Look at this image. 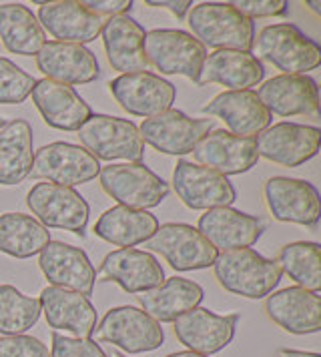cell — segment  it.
<instances>
[{"label":"cell","instance_id":"cell-40","mask_svg":"<svg viewBox=\"0 0 321 357\" xmlns=\"http://www.w3.org/2000/svg\"><path fill=\"white\" fill-rule=\"evenodd\" d=\"M241 15L247 18H269L288 15L289 4L285 0H237L231 2Z\"/></svg>","mask_w":321,"mask_h":357},{"label":"cell","instance_id":"cell-42","mask_svg":"<svg viewBox=\"0 0 321 357\" xmlns=\"http://www.w3.org/2000/svg\"><path fill=\"white\" fill-rule=\"evenodd\" d=\"M144 4L151 8H165L177 18H185V15H189L193 6L191 0H147Z\"/></svg>","mask_w":321,"mask_h":357},{"label":"cell","instance_id":"cell-14","mask_svg":"<svg viewBox=\"0 0 321 357\" xmlns=\"http://www.w3.org/2000/svg\"><path fill=\"white\" fill-rule=\"evenodd\" d=\"M321 145V130L299 123L269 125L257 135V155L279 167H299L311 161Z\"/></svg>","mask_w":321,"mask_h":357},{"label":"cell","instance_id":"cell-8","mask_svg":"<svg viewBox=\"0 0 321 357\" xmlns=\"http://www.w3.org/2000/svg\"><path fill=\"white\" fill-rule=\"evenodd\" d=\"M149 253H159L175 271H195L213 267L219 251L187 223H165L144 241Z\"/></svg>","mask_w":321,"mask_h":357},{"label":"cell","instance_id":"cell-46","mask_svg":"<svg viewBox=\"0 0 321 357\" xmlns=\"http://www.w3.org/2000/svg\"><path fill=\"white\" fill-rule=\"evenodd\" d=\"M107 354V357H127V356H123L121 351H117V349H111V351H105Z\"/></svg>","mask_w":321,"mask_h":357},{"label":"cell","instance_id":"cell-20","mask_svg":"<svg viewBox=\"0 0 321 357\" xmlns=\"http://www.w3.org/2000/svg\"><path fill=\"white\" fill-rule=\"evenodd\" d=\"M96 281L117 283L127 293H143L165 281V271L153 253L141 249L111 251L96 273Z\"/></svg>","mask_w":321,"mask_h":357},{"label":"cell","instance_id":"cell-29","mask_svg":"<svg viewBox=\"0 0 321 357\" xmlns=\"http://www.w3.org/2000/svg\"><path fill=\"white\" fill-rule=\"evenodd\" d=\"M265 77V66L253 52L215 50L205 56L197 86L211 82L223 84L227 91H251Z\"/></svg>","mask_w":321,"mask_h":357},{"label":"cell","instance_id":"cell-41","mask_svg":"<svg viewBox=\"0 0 321 357\" xmlns=\"http://www.w3.org/2000/svg\"><path fill=\"white\" fill-rule=\"evenodd\" d=\"M82 4L98 18H111L119 17V15H127L133 6V0H84Z\"/></svg>","mask_w":321,"mask_h":357},{"label":"cell","instance_id":"cell-33","mask_svg":"<svg viewBox=\"0 0 321 357\" xmlns=\"http://www.w3.org/2000/svg\"><path fill=\"white\" fill-rule=\"evenodd\" d=\"M0 40L13 54L36 56L47 45V34L29 6L8 2L0 4Z\"/></svg>","mask_w":321,"mask_h":357},{"label":"cell","instance_id":"cell-4","mask_svg":"<svg viewBox=\"0 0 321 357\" xmlns=\"http://www.w3.org/2000/svg\"><path fill=\"white\" fill-rule=\"evenodd\" d=\"M98 183L121 207L139 211L159 207L169 195V183L143 162H111L100 167Z\"/></svg>","mask_w":321,"mask_h":357},{"label":"cell","instance_id":"cell-6","mask_svg":"<svg viewBox=\"0 0 321 357\" xmlns=\"http://www.w3.org/2000/svg\"><path fill=\"white\" fill-rule=\"evenodd\" d=\"M207 49L191 33L155 29L144 34V59L160 75H181L197 84Z\"/></svg>","mask_w":321,"mask_h":357},{"label":"cell","instance_id":"cell-35","mask_svg":"<svg viewBox=\"0 0 321 357\" xmlns=\"http://www.w3.org/2000/svg\"><path fill=\"white\" fill-rule=\"evenodd\" d=\"M277 265L281 273L289 275L309 291L321 289V247L315 241H295L283 245L277 253Z\"/></svg>","mask_w":321,"mask_h":357},{"label":"cell","instance_id":"cell-38","mask_svg":"<svg viewBox=\"0 0 321 357\" xmlns=\"http://www.w3.org/2000/svg\"><path fill=\"white\" fill-rule=\"evenodd\" d=\"M50 357H107L105 349L91 337H70L52 331Z\"/></svg>","mask_w":321,"mask_h":357},{"label":"cell","instance_id":"cell-45","mask_svg":"<svg viewBox=\"0 0 321 357\" xmlns=\"http://www.w3.org/2000/svg\"><path fill=\"white\" fill-rule=\"evenodd\" d=\"M307 6L315 13V15H321V10H320V2H307Z\"/></svg>","mask_w":321,"mask_h":357},{"label":"cell","instance_id":"cell-2","mask_svg":"<svg viewBox=\"0 0 321 357\" xmlns=\"http://www.w3.org/2000/svg\"><path fill=\"white\" fill-rule=\"evenodd\" d=\"M187 22L193 36L205 47L215 50H253L255 22L231 2H201L191 6Z\"/></svg>","mask_w":321,"mask_h":357},{"label":"cell","instance_id":"cell-27","mask_svg":"<svg viewBox=\"0 0 321 357\" xmlns=\"http://www.w3.org/2000/svg\"><path fill=\"white\" fill-rule=\"evenodd\" d=\"M40 311L48 327L63 329L75 337H91L96 327V309L89 297L48 285L40 291Z\"/></svg>","mask_w":321,"mask_h":357},{"label":"cell","instance_id":"cell-3","mask_svg":"<svg viewBox=\"0 0 321 357\" xmlns=\"http://www.w3.org/2000/svg\"><path fill=\"white\" fill-rule=\"evenodd\" d=\"M255 56L283 75H307L321 65L320 45L291 22L263 26L253 40Z\"/></svg>","mask_w":321,"mask_h":357},{"label":"cell","instance_id":"cell-37","mask_svg":"<svg viewBox=\"0 0 321 357\" xmlns=\"http://www.w3.org/2000/svg\"><path fill=\"white\" fill-rule=\"evenodd\" d=\"M36 79L13 61L0 56V105H20L31 97Z\"/></svg>","mask_w":321,"mask_h":357},{"label":"cell","instance_id":"cell-24","mask_svg":"<svg viewBox=\"0 0 321 357\" xmlns=\"http://www.w3.org/2000/svg\"><path fill=\"white\" fill-rule=\"evenodd\" d=\"M31 97L45 123L52 129L79 130L93 116L89 102L63 82L40 79L34 84Z\"/></svg>","mask_w":321,"mask_h":357},{"label":"cell","instance_id":"cell-10","mask_svg":"<svg viewBox=\"0 0 321 357\" xmlns=\"http://www.w3.org/2000/svg\"><path fill=\"white\" fill-rule=\"evenodd\" d=\"M173 189L181 203L193 211L231 207L237 199L235 187L225 175L185 159L175 165Z\"/></svg>","mask_w":321,"mask_h":357},{"label":"cell","instance_id":"cell-7","mask_svg":"<svg viewBox=\"0 0 321 357\" xmlns=\"http://www.w3.org/2000/svg\"><path fill=\"white\" fill-rule=\"evenodd\" d=\"M96 341L111 343L127 354L155 351L165 343V331L160 324L149 317L143 309L121 305L107 311L93 331Z\"/></svg>","mask_w":321,"mask_h":357},{"label":"cell","instance_id":"cell-16","mask_svg":"<svg viewBox=\"0 0 321 357\" xmlns=\"http://www.w3.org/2000/svg\"><path fill=\"white\" fill-rule=\"evenodd\" d=\"M239 324L237 313L219 315L205 307H195L173 321L175 337L187 347L201 356H213L223 351L233 341Z\"/></svg>","mask_w":321,"mask_h":357},{"label":"cell","instance_id":"cell-28","mask_svg":"<svg viewBox=\"0 0 321 357\" xmlns=\"http://www.w3.org/2000/svg\"><path fill=\"white\" fill-rule=\"evenodd\" d=\"M144 29L128 15H119L103 20V45L107 52V61L112 70L121 75L147 70L144 59Z\"/></svg>","mask_w":321,"mask_h":357},{"label":"cell","instance_id":"cell-32","mask_svg":"<svg viewBox=\"0 0 321 357\" xmlns=\"http://www.w3.org/2000/svg\"><path fill=\"white\" fill-rule=\"evenodd\" d=\"M34 139L29 121L15 119L0 129V185L13 187L31 177Z\"/></svg>","mask_w":321,"mask_h":357},{"label":"cell","instance_id":"cell-25","mask_svg":"<svg viewBox=\"0 0 321 357\" xmlns=\"http://www.w3.org/2000/svg\"><path fill=\"white\" fill-rule=\"evenodd\" d=\"M209 116H219L237 137L253 139L271 125V113L259 100L255 91H223L201 109Z\"/></svg>","mask_w":321,"mask_h":357},{"label":"cell","instance_id":"cell-11","mask_svg":"<svg viewBox=\"0 0 321 357\" xmlns=\"http://www.w3.org/2000/svg\"><path fill=\"white\" fill-rule=\"evenodd\" d=\"M100 173V162L79 145L73 143H50L34 153L31 175L45 178L47 183L61 187H77L91 183Z\"/></svg>","mask_w":321,"mask_h":357},{"label":"cell","instance_id":"cell-26","mask_svg":"<svg viewBox=\"0 0 321 357\" xmlns=\"http://www.w3.org/2000/svg\"><path fill=\"white\" fill-rule=\"evenodd\" d=\"M36 68L48 81L63 84H87L98 79L100 66L95 52L70 43H47L36 54Z\"/></svg>","mask_w":321,"mask_h":357},{"label":"cell","instance_id":"cell-47","mask_svg":"<svg viewBox=\"0 0 321 357\" xmlns=\"http://www.w3.org/2000/svg\"><path fill=\"white\" fill-rule=\"evenodd\" d=\"M4 127V119H0V129Z\"/></svg>","mask_w":321,"mask_h":357},{"label":"cell","instance_id":"cell-22","mask_svg":"<svg viewBox=\"0 0 321 357\" xmlns=\"http://www.w3.org/2000/svg\"><path fill=\"white\" fill-rule=\"evenodd\" d=\"M265 313L273 324L293 335H309L321 329L320 293L297 285L267 295Z\"/></svg>","mask_w":321,"mask_h":357},{"label":"cell","instance_id":"cell-12","mask_svg":"<svg viewBox=\"0 0 321 357\" xmlns=\"http://www.w3.org/2000/svg\"><path fill=\"white\" fill-rule=\"evenodd\" d=\"M112 98L125 113L151 119L173 107L177 97L175 86L160 75L141 70L121 75L109 82Z\"/></svg>","mask_w":321,"mask_h":357},{"label":"cell","instance_id":"cell-1","mask_svg":"<svg viewBox=\"0 0 321 357\" xmlns=\"http://www.w3.org/2000/svg\"><path fill=\"white\" fill-rule=\"evenodd\" d=\"M213 273L225 291L245 299L271 295L283 275L277 261L263 257L251 247L219 253L213 263Z\"/></svg>","mask_w":321,"mask_h":357},{"label":"cell","instance_id":"cell-23","mask_svg":"<svg viewBox=\"0 0 321 357\" xmlns=\"http://www.w3.org/2000/svg\"><path fill=\"white\" fill-rule=\"evenodd\" d=\"M197 229L209 243L223 253L255 245L265 225L255 215L237 211L233 207H217L199 217Z\"/></svg>","mask_w":321,"mask_h":357},{"label":"cell","instance_id":"cell-43","mask_svg":"<svg viewBox=\"0 0 321 357\" xmlns=\"http://www.w3.org/2000/svg\"><path fill=\"white\" fill-rule=\"evenodd\" d=\"M277 357H321L320 354H311V351H297V349H279Z\"/></svg>","mask_w":321,"mask_h":357},{"label":"cell","instance_id":"cell-39","mask_svg":"<svg viewBox=\"0 0 321 357\" xmlns=\"http://www.w3.org/2000/svg\"><path fill=\"white\" fill-rule=\"evenodd\" d=\"M0 357H50L48 347L32 335H6L0 340Z\"/></svg>","mask_w":321,"mask_h":357},{"label":"cell","instance_id":"cell-34","mask_svg":"<svg viewBox=\"0 0 321 357\" xmlns=\"http://www.w3.org/2000/svg\"><path fill=\"white\" fill-rule=\"evenodd\" d=\"M50 243V231L32 215L4 213L0 215V253L16 259L38 255Z\"/></svg>","mask_w":321,"mask_h":357},{"label":"cell","instance_id":"cell-30","mask_svg":"<svg viewBox=\"0 0 321 357\" xmlns=\"http://www.w3.org/2000/svg\"><path fill=\"white\" fill-rule=\"evenodd\" d=\"M203 287L185 277H169L157 287L137 295L139 305L157 324H173L183 313L199 307L203 301Z\"/></svg>","mask_w":321,"mask_h":357},{"label":"cell","instance_id":"cell-21","mask_svg":"<svg viewBox=\"0 0 321 357\" xmlns=\"http://www.w3.org/2000/svg\"><path fill=\"white\" fill-rule=\"evenodd\" d=\"M38 22L45 34L57 38V43L89 45L96 40L103 29V18L93 15L79 0L45 2L38 8Z\"/></svg>","mask_w":321,"mask_h":357},{"label":"cell","instance_id":"cell-18","mask_svg":"<svg viewBox=\"0 0 321 357\" xmlns=\"http://www.w3.org/2000/svg\"><path fill=\"white\" fill-rule=\"evenodd\" d=\"M38 265L50 285L77 291L84 297L93 295L96 271L87 253L79 247L63 241H50L38 253Z\"/></svg>","mask_w":321,"mask_h":357},{"label":"cell","instance_id":"cell-15","mask_svg":"<svg viewBox=\"0 0 321 357\" xmlns=\"http://www.w3.org/2000/svg\"><path fill=\"white\" fill-rule=\"evenodd\" d=\"M263 199L279 223L315 227L320 223V193L304 178L271 177L263 185Z\"/></svg>","mask_w":321,"mask_h":357},{"label":"cell","instance_id":"cell-19","mask_svg":"<svg viewBox=\"0 0 321 357\" xmlns=\"http://www.w3.org/2000/svg\"><path fill=\"white\" fill-rule=\"evenodd\" d=\"M257 97L277 116L320 114V89L309 75H277L259 86Z\"/></svg>","mask_w":321,"mask_h":357},{"label":"cell","instance_id":"cell-17","mask_svg":"<svg viewBox=\"0 0 321 357\" xmlns=\"http://www.w3.org/2000/svg\"><path fill=\"white\" fill-rule=\"evenodd\" d=\"M191 153L197 165L209 167L225 177L247 173L259 161L255 139L237 137L225 129L207 132Z\"/></svg>","mask_w":321,"mask_h":357},{"label":"cell","instance_id":"cell-36","mask_svg":"<svg viewBox=\"0 0 321 357\" xmlns=\"http://www.w3.org/2000/svg\"><path fill=\"white\" fill-rule=\"evenodd\" d=\"M40 301L18 291L13 285H0V333L24 335L40 319Z\"/></svg>","mask_w":321,"mask_h":357},{"label":"cell","instance_id":"cell-5","mask_svg":"<svg viewBox=\"0 0 321 357\" xmlns=\"http://www.w3.org/2000/svg\"><path fill=\"white\" fill-rule=\"evenodd\" d=\"M77 132L82 149H87L96 161H143L144 143L133 121L111 114H93Z\"/></svg>","mask_w":321,"mask_h":357},{"label":"cell","instance_id":"cell-13","mask_svg":"<svg viewBox=\"0 0 321 357\" xmlns=\"http://www.w3.org/2000/svg\"><path fill=\"white\" fill-rule=\"evenodd\" d=\"M213 130V121L209 119H191L189 114L177 109L144 119L139 127L143 143H149L163 155L183 157L189 155L195 145Z\"/></svg>","mask_w":321,"mask_h":357},{"label":"cell","instance_id":"cell-9","mask_svg":"<svg viewBox=\"0 0 321 357\" xmlns=\"http://www.w3.org/2000/svg\"><path fill=\"white\" fill-rule=\"evenodd\" d=\"M27 205L47 229H63L84 237L89 225V203L79 191L52 183H36L27 195Z\"/></svg>","mask_w":321,"mask_h":357},{"label":"cell","instance_id":"cell-31","mask_svg":"<svg viewBox=\"0 0 321 357\" xmlns=\"http://www.w3.org/2000/svg\"><path fill=\"white\" fill-rule=\"evenodd\" d=\"M159 229V221L153 213L128 209V207H111L103 213L95 223V235L107 243L121 249H133L135 245L144 243Z\"/></svg>","mask_w":321,"mask_h":357},{"label":"cell","instance_id":"cell-44","mask_svg":"<svg viewBox=\"0 0 321 357\" xmlns=\"http://www.w3.org/2000/svg\"><path fill=\"white\" fill-rule=\"evenodd\" d=\"M167 357H209V356H201V354H195V351H177V354H171Z\"/></svg>","mask_w":321,"mask_h":357}]
</instances>
